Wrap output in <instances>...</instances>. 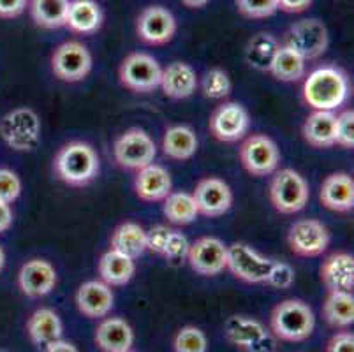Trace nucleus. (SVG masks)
<instances>
[{
    "label": "nucleus",
    "instance_id": "1",
    "mask_svg": "<svg viewBox=\"0 0 354 352\" xmlns=\"http://www.w3.org/2000/svg\"><path fill=\"white\" fill-rule=\"evenodd\" d=\"M349 97V80L339 67L323 66L304 77L301 99L312 111H335Z\"/></svg>",
    "mask_w": 354,
    "mask_h": 352
},
{
    "label": "nucleus",
    "instance_id": "2",
    "mask_svg": "<svg viewBox=\"0 0 354 352\" xmlns=\"http://www.w3.org/2000/svg\"><path fill=\"white\" fill-rule=\"evenodd\" d=\"M57 178L69 187H86L101 171V160L92 145L85 141H69L59 148L53 159Z\"/></svg>",
    "mask_w": 354,
    "mask_h": 352
},
{
    "label": "nucleus",
    "instance_id": "3",
    "mask_svg": "<svg viewBox=\"0 0 354 352\" xmlns=\"http://www.w3.org/2000/svg\"><path fill=\"white\" fill-rule=\"evenodd\" d=\"M315 317L301 299L289 298L273 306L270 314V333L281 342H304L314 333Z\"/></svg>",
    "mask_w": 354,
    "mask_h": 352
},
{
    "label": "nucleus",
    "instance_id": "4",
    "mask_svg": "<svg viewBox=\"0 0 354 352\" xmlns=\"http://www.w3.org/2000/svg\"><path fill=\"white\" fill-rule=\"evenodd\" d=\"M270 203L282 215H295L308 205L310 189L307 180L291 167L277 169L268 187Z\"/></svg>",
    "mask_w": 354,
    "mask_h": 352
},
{
    "label": "nucleus",
    "instance_id": "5",
    "mask_svg": "<svg viewBox=\"0 0 354 352\" xmlns=\"http://www.w3.org/2000/svg\"><path fill=\"white\" fill-rule=\"evenodd\" d=\"M41 131V118L32 108H16L0 120V138L15 151H32L37 148Z\"/></svg>",
    "mask_w": 354,
    "mask_h": 352
},
{
    "label": "nucleus",
    "instance_id": "6",
    "mask_svg": "<svg viewBox=\"0 0 354 352\" xmlns=\"http://www.w3.org/2000/svg\"><path fill=\"white\" fill-rule=\"evenodd\" d=\"M113 157L117 166L122 169L140 171L141 167L156 160L157 147L152 136L145 129L131 127L115 140Z\"/></svg>",
    "mask_w": 354,
    "mask_h": 352
},
{
    "label": "nucleus",
    "instance_id": "7",
    "mask_svg": "<svg viewBox=\"0 0 354 352\" xmlns=\"http://www.w3.org/2000/svg\"><path fill=\"white\" fill-rule=\"evenodd\" d=\"M224 337L227 344L241 352H273L277 338L257 319L247 315H231L224 322Z\"/></svg>",
    "mask_w": 354,
    "mask_h": 352
},
{
    "label": "nucleus",
    "instance_id": "8",
    "mask_svg": "<svg viewBox=\"0 0 354 352\" xmlns=\"http://www.w3.org/2000/svg\"><path fill=\"white\" fill-rule=\"evenodd\" d=\"M162 67L150 53L134 51L122 60L118 80L125 90L133 93H150L160 85Z\"/></svg>",
    "mask_w": 354,
    "mask_h": 352
},
{
    "label": "nucleus",
    "instance_id": "9",
    "mask_svg": "<svg viewBox=\"0 0 354 352\" xmlns=\"http://www.w3.org/2000/svg\"><path fill=\"white\" fill-rule=\"evenodd\" d=\"M238 155L243 169L256 178L270 176L281 164V150L266 134H250L243 138Z\"/></svg>",
    "mask_w": 354,
    "mask_h": 352
},
{
    "label": "nucleus",
    "instance_id": "10",
    "mask_svg": "<svg viewBox=\"0 0 354 352\" xmlns=\"http://www.w3.org/2000/svg\"><path fill=\"white\" fill-rule=\"evenodd\" d=\"M281 44L305 58L307 62L319 58L330 46V32L321 19L308 18L292 24L284 34Z\"/></svg>",
    "mask_w": 354,
    "mask_h": 352
},
{
    "label": "nucleus",
    "instance_id": "11",
    "mask_svg": "<svg viewBox=\"0 0 354 352\" xmlns=\"http://www.w3.org/2000/svg\"><path fill=\"white\" fill-rule=\"evenodd\" d=\"M94 67L88 48L80 41H66L51 53V73L64 83L83 82Z\"/></svg>",
    "mask_w": 354,
    "mask_h": 352
},
{
    "label": "nucleus",
    "instance_id": "12",
    "mask_svg": "<svg viewBox=\"0 0 354 352\" xmlns=\"http://www.w3.org/2000/svg\"><path fill=\"white\" fill-rule=\"evenodd\" d=\"M272 263L273 259L261 256L259 252L243 241L227 245L226 270H230L231 275L241 282L265 284Z\"/></svg>",
    "mask_w": 354,
    "mask_h": 352
},
{
    "label": "nucleus",
    "instance_id": "13",
    "mask_svg": "<svg viewBox=\"0 0 354 352\" xmlns=\"http://www.w3.org/2000/svg\"><path fill=\"white\" fill-rule=\"evenodd\" d=\"M250 115L240 102L226 101L214 109L208 120V131L221 143H236L247 136Z\"/></svg>",
    "mask_w": 354,
    "mask_h": 352
},
{
    "label": "nucleus",
    "instance_id": "14",
    "mask_svg": "<svg viewBox=\"0 0 354 352\" xmlns=\"http://www.w3.org/2000/svg\"><path fill=\"white\" fill-rule=\"evenodd\" d=\"M330 240L326 225L315 219L296 221L288 231L289 248L300 257L323 256L330 247Z\"/></svg>",
    "mask_w": 354,
    "mask_h": 352
},
{
    "label": "nucleus",
    "instance_id": "15",
    "mask_svg": "<svg viewBox=\"0 0 354 352\" xmlns=\"http://www.w3.org/2000/svg\"><path fill=\"white\" fill-rule=\"evenodd\" d=\"M176 18L162 6H148L138 15L136 34L148 46H164L176 34Z\"/></svg>",
    "mask_w": 354,
    "mask_h": 352
},
{
    "label": "nucleus",
    "instance_id": "16",
    "mask_svg": "<svg viewBox=\"0 0 354 352\" xmlns=\"http://www.w3.org/2000/svg\"><path fill=\"white\" fill-rule=\"evenodd\" d=\"M187 263L201 277H215L226 270L227 245L215 237L198 238L189 245Z\"/></svg>",
    "mask_w": 354,
    "mask_h": 352
},
{
    "label": "nucleus",
    "instance_id": "17",
    "mask_svg": "<svg viewBox=\"0 0 354 352\" xmlns=\"http://www.w3.org/2000/svg\"><path fill=\"white\" fill-rule=\"evenodd\" d=\"M199 215L208 219L222 217L233 206V190L222 178L217 176H207L196 183L192 192Z\"/></svg>",
    "mask_w": 354,
    "mask_h": 352
},
{
    "label": "nucleus",
    "instance_id": "18",
    "mask_svg": "<svg viewBox=\"0 0 354 352\" xmlns=\"http://www.w3.org/2000/svg\"><path fill=\"white\" fill-rule=\"evenodd\" d=\"M59 275L53 264L46 259H30L20 268L18 287L27 298H43L55 289Z\"/></svg>",
    "mask_w": 354,
    "mask_h": 352
},
{
    "label": "nucleus",
    "instance_id": "19",
    "mask_svg": "<svg viewBox=\"0 0 354 352\" xmlns=\"http://www.w3.org/2000/svg\"><path fill=\"white\" fill-rule=\"evenodd\" d=\"M76 306L80 314L88 319H104L113 310V289L106 286L102 280H86L76 290Z\"/></svg>",
    "mask_w": 354,
    "mask_h": 352
},
{
    "label": "nucleus",
    "instance_id": "20",
    "mask_svg": "<svg viewBox=\"0 0 354 352\" xmlns=\"http://www.w3.org/2000/svg\"><path fill=\"white\" fill-rule=\"evenodd\" d=\"M134 192L145 203H159L173 192V180L169 171L160 164H148L136 171Z\"/></svg>",
    "mask_w": 354,
    "mask_h": 352
},
{
    "label": "nucleus",
    "instance_id": "21",
    "mask_svg": "<svg viewBox=\"0 0 354 352\" xmlns=\"http://www.w3.org/2000/svg\"><path fill=\"white\" fill-rule=\"evenodd\" d=\"M319 199L331 212L347 213L354 206V180L349 173H331L321 183Z\"/></svg>",
    "mask_w": 354,
    "mask_h": 352
},
{
    "label": "nucleus",
    "instance_id": "22",
    "mask_svg": "<svg viewBox=\"0 0 354 352\" xmlns=\"http://www.w3.org/2000/svg\"><path fill=\"white\" fill-rule=\"evenodd\" d=\"M199 77L194 67L187 62H171L160 74V89L164 95L175 101L189 99L198 90Z\"/></svg>",
    "mask_w": 354,
    "mask_h": 352
},
{
    "label": "nucleus",
    "instance_id": "23",
    "mask_svg": "<svg viewBox=\"0 0 354 352\" xmlns=\"http://www.w3.org/2000/svg\"><path fill=\"white\" fill-rule=\"evenodd\" d=\"M94 340L102 352H127L134 344V331L125 319L104 317L95 328Z\"/></svg>",
    "mask_w": 354,
    "mask_h": 352
},
{
    "label": "nucleus",
    "instance_id": "24",
    "mask_svg": "<svg viewBox=\"0 0 354 352\" xmlns=\"http://www.w3.org/2000/svg\"><path fill=\"white\" fill-rule=\"evenodd\" d=\"M319 275L328 290H353L354 257L349 252H333L321 264Z\"/></svg>",
    "mask_w": 354,
    "mask_h": 352
},
{
    "label": "nucleus",
    "instance_id": "25",
    "mask_svg": "<svg viewBox=\"0 0 354 352\" xmlns=\"http://www.w3.org/2000/svg\"><path fill=\"white\" fill-rule=\"evenodd\" d=\"M162 148L164 157L176 163H185L191 160L199 148V140L192 127L189 125H169L162 134Z\"/></svg>",
    "mask_w": 354,
    "mask_h": 352
},
{
    "label": "nucleus",
    "instance_id": "26",
    "mask_svg": "<svg viewBox=\"0 0 354 352\" xmlns=\"http://www.w3.org/2000/svg\"><path fill=\"white\" fill-rule=\"evenodd\" d=\"M104 15L95 0H69L66 25L71 32L80 35L95 34L102 27Z\"/></svg>",
    "mask_w": 354,
    "mask_h": 352
},
{
    "label": "nucleus",
    "instance_id": "27",
    "mask_svg": "<svg viewBox=\"0 0 354 352\" xmlns=\"http://www.w3.org/2000/svg\"><path fill=\"white\" fill-rule=\"evenodd\" d=\"M64 324L53 308H37L27 321V335L37 347H46L51 342L62 338Z\"/></svg>",
    "mask_w": 354,
    "mask_h": 352
},
{
    "label": "nucleus",
    "instance_id": "28",
    "mask_svg": "<svg viewBox=\"0 0 354 352\" xmlns=\"http://www.w3.org/2000/svg\"><path fill=\"white\" fill-rule=\"evenodd\" d=\"M97 273L101 277L99 280H102L106 286L122 287L131 282L136 275V261L109 248L99 259Z\"/></svg>",
    "mask_w": 354,
    "mask_h": 352
},
{
    "label": "nucleus",
    "instance_id": "29",
    "mask_svg": "<svg viewBox=\"0 0 354 352\" xmlns=\"http://www.w3.org/2000/svg\"><path fill=\"white\" fill-rule=\"evenodd\" d=\"M335 111H312L301 127L305 143L317 150L335 147Z\"/></svg>",
    "mask_w": 354,
    "mask_h": 352
},
{
    "label": "nucleus",
    "instance_id": "30",
    "mask_svg": "<svg viewBox=\"0 0 354 352\" xmlns=\"http://www.w3.org/2000/svg\"><path fill=\"white\" fill-rule=\"evenodd\" d=\"M111 248L136 261L147 252V229L136 222H122L111 232Z\"/></svg>",
    "mask_w": 354,
    "mask_h": 352
},
{
    "label": "nucleus",
    "instance_id": "31",
    "mask_svg": "<svg viewBox=\"0 0 354 352\" xmlns=\"http://www.w3.org/2000/svg\"><path fill=\"white\" fill-rule=\"evenodd\" d=\"M323 317L331 328H349L354 322L353 290H328Z\"/></svg>",
    "mask_w": 354,
    "mask_h": 352
},
{
    "label": "nucleus",
    "instance_id": "32",
    "mask_svg": "<svg viewBox=\"0 0 354 352\" xmlns=\"http://www.w3.org/2000/svg\"><path fill=\"white\" fill-rule=\"evenodd\" d=\"M268 73L277 82L298 83L307 76V60L301 58L296 51H292L291 48L281 44Z\"/></svg>",
    "mask_w": 354,
    "mask_h": 352
},
{
    "label": "nucleus",
    "instance_id": "33",
    "mask_svg": "<svg viewBox=\"0 0 354 352\" xmlns=\"http://www.w3.org/2000/svg\"><path fill=\"white\" fill-rule=\"evenodd\" d=\"M281 43L275 35L268 32H257L249 39L245 48V60L252 69L259 73H268Z\"/></svg>",
    "mask_w": 354,
    "mask_h": 352
},
{
    "label": "nucleus",
    "instance_id": "34",
    "mask_svg": "<svg viewBox=\"0 0 354 352\" xmlns=\"http://www.w3.org/2000/svg\"><path fill=\"white\" fill-rule=\"evenodd\" d=\"M67 8H69V0H30L28 2V11L34 24L48 30H55L66 25Z\"/></svg>",
    "mask_w": 354,
    "mask_h": 352
},
{
    "label": "nucleus",
    "instance_id": "35",
    "mask_svg": "<svg viewBox=\"0 0 354 352\" xmlns=\"http://www.w3.org/2000/svg\"><path fill=\"white\" fill-rule=\"evenodd\" d=\"M162 213L167 222L175 225H189L198 219L199 212L196 206L192 194L189 192H171L162 201Z\"/></svg>",
    "mask_w": 354,
    "mask_h": 352
},
{
    "label": "nucleus",
    "instance_id": "36",
    "mask_svg": "<svg viewBox=\"0 0 354 352\" xmlns=\"http://www.w3.org/2000/svg\"><path fill=\"white\" fill-rule=\"evenodd\" d=\"M199 89H201L203 95L212 101H222L230 97L231 90H233V83H231L230 74L221 67H212L207 73L203 74L199 80Z\"/></svg>",
    "mask_w": 354,
    "mask_h": 352
},
{
    "label": "nucleus",
    "instance_id": "37",
    "mask_svg": "<svg viewBox=\"0 0 354 352\" xmlns=\"http://www.w3.org/2000/svg\"><path fill=\"white\" fill-rule=\"evenodd\" d=\"M173 351L175 352H207L208 338L205 331L196 326H183L176 331L173 338Z\"/></svg>",
    "mask_w": 354,
    "mask_h": 352
},
{
    "label": "nucleus",
    "instance_id": "38",
    "mask_svg": "<svg viewBox=\"0 0 354 352\" xmlns=\"http://www.w3.org/2000/svg\"><path fill=\"white\" fill-rule=\"evenodd\" d=\"M238 12L249 19H265L279 11L277 0H234Z\"/></svg>",
    "mask_w": 354,
    "mask_h": 352
},
{
    "label": "nucleus",
    "instance_id": "39",
    "mask_svg": "<svg viewBox=\"0 0 354 352\" xmlns=\"http://www.w3.org/2000/svg\"><path fill=\"white\" fill-rule=\"evenodd\" d=\"M335 145L344 150H353L354 148V111L353 109H344L337 115L335 120Z\"/></svg>",
    "mask_w": 354,
    "mask_h": 352
},
{
    "label": "nucleus",
    "instance_id": "40",
    "mask_svg": "<svg viewBox=\"0 0 354 352\" xmlns=\"http://www.w3.org/2000/svg\"><path fill=\"white\" fill-rule=\"evenodd\" d=\"M295 268L282 261H273L272 268H270L268 275H266L265 284L272 289L286 290L295 284Z\"/></svg>",
    "mask_w": 354,
    "mask_h": 352
},
{
    "label": "nucleus",
    "instance_id": "41",
    "mask_svg": "<svg viewBox=\"0 0 354 352\" xmlns=\"http://www.w3.org/2000/svg\"><path fill=\"white\" fill-rule=\"evenodd\" d=\"M21 194V180L15 171L0 167V201L11 205Z\"/></svg>",
    "mask_w": 354,
    "mask_h": 352
},
{
    "label": "nucleus",
    "instance_id": "42",
    "mask_svg": "<svg viewBox=\"0 0 354 352\" xmlns=\"http://www.w3.org/2000/svg\"><path fill=\"white\" fill-rule=\"evenodd\" d=\"M189 240L183 237L180 231H171V237L167 240L166 248H164V254L162 257H166L167 261H180L183 257H187V252H189Z\"/></svg>",
    "mask_w": 354,
    "mask_h": 352
},
{
    "label": "nucleus",
    "instance_id": "43",
    "mask_svg": "<svg viewBox=\"0 0 354 352\" xmlns=\"http://www.w3.org/2000/svg\"><path fill=\"white\" fill-rule=\"evenodd\" d=\"M171 228L167 225H156L150 231H147V250L153 252L157 256H162L167 240L171 237Z\"/></svg>",
    "mask_w": 354,
    "mask_h": 352
},
{
    "label": "nucleus",
    "instance_id": "44",
    "mask_svg": "<svg viewBox=\"0 0 354 352\" xmlns=\"http://www.w3.org/2000/svg\"><path fill=\"white\" fill-rule=\"evenodd\" d=\"M326 352H354V335L349 331H339L328 340Z\"/></svg>",
    "mask_w": 354,
    "mask_h": 352
},
{
    "label": "nucleus",
    "instance_id": "45",
    "mask_svg": "<svg viewBox=\"0 0 354 352\" xmlns=\"http://www.w3.org/2000/svg\"><path fill=\"white\" fill-rule=\"evenodd\" d=\"M28 8V0H0V18H18Z\"/></svg>",
    "mask_w": 354,
    "mask_h": 352
},
{
    "label": "nucleus",
    "instance_id": "46",
    "mask_svg": "<svg viewBox=\"0 0 354 352\" xmlns=\"http://www.w3.org/2000/svg\"><path fill=\"white\" fill-rule=\"evenodd\" d=\"M277 2H279V11H284L288 15H300L310 8L314 0H277Z\"/></svg>",
    "mask_w": 354,
    "mask_h": 352
},
{
    "label": "nucleus",
    "instance_id": "47",
    "mask_svg": "<svg viewBox=\"0 0 354 352\" xmlns=\"http://www.w3.org/2000/svg\"><path fill=\"white\" fill-rule=\"evenodd\" d=\"M44 352H80L78 347L69 340H64V338H59V340L51 342L44 347Z\"/></svg>",
    "mask_w": 354,
    "mask_h": 352
},
{
    "label": "nucleus",
    "instance_id": "48",
    "mask_svg": "<svg viewBox=\"0 0 354 352\" xmlns=\"http://www.w3.org/2000/svg\"><path fill=\"white\" fill-rule=\"evenodd\" d=\"M12 225V210L11 205L0 201V234L8 231Z\"/></svg>",
    "mask_w": 354,
    "mask_h": 352
},
{
    "label": "nucleus",
    "instance_id": "49",
    "mask_svg": "<svg viewBox=\"0 0 354 352\" xmlns=\"http://www.w3.org/2000/svg\"><path fill=\"white\" fill-rule=\"evenodd\" d=\"M180 2H182V6H185L189 9H203L205 6H208L210 0H180Z\"/></svg>",
    "mask_w": 354,
    "mask_h": 352
},
{
    "label": "nucleus",
    "instance_id": "50",
    "mask_svg": "<svg viewBox=\"0 0 354 352\" xmlns=\"http://www.w3.org/2000/svg\"><path fill=\"white\" fill-rule=\"evenodd\" d=\"M4 264H6V252H4V248L0 247V271H2Z\"/></svg>",
    "mask_w": 354,
    "mask_h": 352
},
{
    "label": "nucleus",
    "instance_id": "51",
    "mask_svg": "<svg viewBox=\"0 0 354 352\" xmlns=\"http://www.w3.org/2000/svg\"><path fill=\"white\" fill-rule=\"evenodd\" d=\"M127 352H133V351H127Z\"/></svg>",
    "mask_w": 354,
    "mask_h": 352
}]
</instances>
